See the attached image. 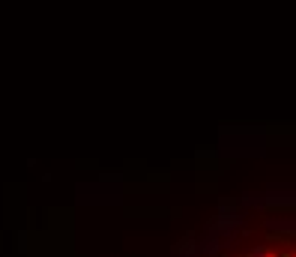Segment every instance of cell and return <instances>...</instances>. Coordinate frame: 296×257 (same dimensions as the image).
Listing matches in <instances>:
<instances>
[]
</instances>
